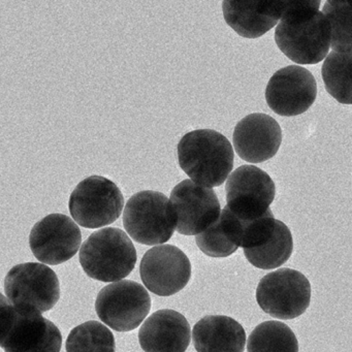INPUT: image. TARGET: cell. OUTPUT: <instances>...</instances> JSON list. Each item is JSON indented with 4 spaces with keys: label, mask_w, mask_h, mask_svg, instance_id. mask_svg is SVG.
Here are the masks:
<instances>
[{
    "label": "cell",
    "mask_w": 352,
    "mask_h": 352,
    "mask_svg": "<svg viewBox=\"0 0 352 352\" xmlns=\"http://www.w3.org/2000/svg\"><path fill=\"white\" fill-rule=\"evenodd\" d=\"M319 7L320 0L284 1L283 14L276 28V44L298 65H316L329 53L331 28Z\"/></svg>",
    "instance_id": "1"
},
{
    "label": "cell",
    "mask_w": 352,
    "mask_h": 352,
    "mask_svg": "<svg viewBox=\"0 0 352 352\" xmlns=\"http://www.w3.org/2000/svg\"><path fill=\"white\" fill-rule=\"evenodd\" d=\"M232 144L218 131L197 129L178 144V162L192 182L213 188L223 184L234 168Z\"/></svg>",
    "instance_id": "2"
},
{
    "label": "cell",
    "mask_w": 352,
    "mask_h": 352,
    "mask_svg": "<svg viewBox=\"0 0 352 352\" xmlns=\"http://www.w3.org/2000/svg\"><path fill=\"white\" fill-rule=\"evenodd\" d=\"M137 250L120 228H106L94 232L80 249V263L92 279L117 282L135 269Z\"/></svg>",
    "instance_id": "3"
},
{
    "label": "cell",
    "mask_w": 352,
    "mask_h": 352,
    "mask_svg": "<svg viewBox=\"0 0 352 352\" xmlns=\"http://www.w3.org/2000/svg\"><path fill=\"white\" fill-rule=\"evenodd\" d=\"M123 226L131 238L140 244H164L176 230L170 199L158 191L135 193L125 206Z\"/></svg>",
    "instance_id": "4"
},
{
    "label": "cell",
    "mask_w": 352,
    "mask_h": 352,
    "mask_svg": "<svg viewBox=\"0 0 352 352\" xmlns=\"http://www.w3.org/2000/svg\"><path fill=\"white\" fill-rule=\"evenodd\" d=\"M311 284L306 276L294 269L271 272L259 281L257 304L274 318L289 320L300 316L310 306Z\"/></svg>",
    "instance_id": "5"
},
{
    "label": "cell",
    "mask_w": 352,
    "mask_h": 352,
    "mask_svg": "<svg viewBox=\"0 0 352 352\" xmlns=\"http://www.w3.org/2000/svg\"><path fill=\"white\" fill-rule=\"evenodd\" d=\"M124 197L113 181L91 176L81 181L69 197V208L74 220L85 228L112 224L120 217Z\"/></svg>",
    "instance_id": "6"
},
{
    "label": "cell",
    "mask_w": 352,
    "mask_h": 352,
    "mask_svg": "<svg viewBox=\"0 0 352 352\" xmlns=\"http://www.w3.org/2000/svg\"><path fill=\"white\" fill-rule=\"evenodd\" d=\"M151 309L146 288L131 280L104 286L98 294L96 311L104 324L116 331H131L141 325Z\"/></svg>",
    "instance_id": "7"
},
{
    "label": "cell",
    "mask_w": 352,
    "mask_h": 352,
    "mask_svg": "<svg viewBox=\"0 0 352 352\" xmlns=\"http://www.w3.org/2000/svg\"><path fill=\"white\" fill-rule=\"evenodd\" d=\"M226 209L243 222L258 219L271 211L276 195L271 177L254 166L236 168L226 185Z\"/></svg>",
    "instance_id": "8"
},
{
    "label": "cell",
    "mask_w": 352,
    "mask_h": 352,
    "mask_svg": "<svg viewBox=\"0 0 352 352\" xmlns=\"http://www.w3.org/2000/svg\"><path fill=\"white\" fill-rule=\"evenodd\" d=\"M6 296L13 306L51 310L60 298L56 273L44 263H26L10 270L5 279Z\"/></svg>",
    "instance_id": "9"
},
{
    "label": "cell",
    "mask_w": 352,
    "mask_h": 352,
    "mask_svg": "<svg viewBox=\"0 0 352 352\" xmlns=\"http://www.w3.org/2000/svg\"><path fill=\"white\" fill-rule=\"evenodd\" d=\"M176 230L184 236H197L219 218L221 209L213 189L191 180L179 183L170 195Z\"/></svg>",
    "instance_id": "10"
},
{
    "label": "cell",
    "mask_w": 352,
    "mask_h": 352,
    "mask_svg": "<svg viewBox=\"0 0 352 352\" xmlns=\"http://www.w3.org/2000/svg\"><path fill=\"white\" fill-rule=\"evenodd\" d=\"M140 274L148 290L160 296L178 294L191 278L187 255L174 245H160L144 254Z\"/></svg>",
    "instance_id": "11"
},
{
    "label": "cell",
    "mask_w": 352,
    "mask_h": 352,
    "mask_svg": "<svg viewBox=\"0 0 352 352\" xmlns=\"http://www.w3.org/2000/svg\"><path fill=\"white\" fill-rule=\"evenodd\" d=\"M82 243L79 226L65 214H50L34 224L30 236L32 253L41 263L57 265L75 256Z\"/></svg>",
    "instance_id": "12"
},
{
    "label": "cell",
    "mask_w": 352,
    "mask_h": 352,
    "mask_svg": "<svg viewBox=\"0 0 352 352\" xmlns=\"http://www.w3.org/2000/svg\"><path fill=\"white\" fill-rule=\"evenodd\" d=\"M316 96L314 76L305 67L296 65L276 72L265 89L270 108L283 117L298 116L306 112L314 104Z\"/></svg>",
    "instance_id": "13"
},
{
    "label": "cell",
    "mask_w": 352,
    "mask_h": 352,
    "mask_svg": "<svg viewBox=\"0 0 352 352\" xmlns=\"http://www.w3.org/2000/svg\"><path fill=\"white\" fill-rule=\"evenodd\" d=\"M234 147L238 155L250 164H261L277 154L282 131L275 119L255 113L243 118L234 127Z\"/></svg>",
    "instance_id": "14"
},
{
    "label": "cell",
    "mask_w": 352,
    "mask_h": 352,
    "mask_svg": "<svg viewBox=\"0 0 352 352\" xmlns=\"http://www.w3.org/2000/svg\"><path fill=\"white\" fill-rule=\"evenodd\" d=\"M15 308L17 320L3 344L5 352H60L63 335L52 321L34 307Z\"/></svg>",
    "instance_id": "15"
},
{
    "label": "cell",
    "mask_w": 352,
    "mask_h": 352,
    "mask_svg": "<svg viewBox=\"0 0 352 352\" xmlns=\"http://www.w3.org/2000/svg\"><path fill=\"white\" fill-rule=\"evenodd\" d=\"M190 340L188 321L170 309L150 315L139 331L140 345L146 352H185Z\"/></svg>",
    "instance_id": "16"
},
{
    "label": "cell",
    "mask_w": 352,
    "mask_h": 352,
    "mask_svg": "<svg viewBox=\"0 0 352 352\" xmlns=\"http://www.w3.org/2000/svg\"><path fill=\"white\" fill-rule=\"evenodd\" d=\"M284 1H223L224 20L239 36L257 38L277 25Z\"/></svg>",
    "instance_id": "17"
},
{
    "label": "cell",
    "mask_w": 352,
    "mask_h": 352,
    "mask_svg": "<svg viewBox=\"0 0 352 352\" xmlns=\"http://www.w3.org/2000/svg\"><path fill=\"white\" fill-rule=\"evenodd\" d=\"M192 340L197 352H243L246 333L232 317L209 315L195 323Z\"/></svg>",
    "instance_id": "18"
},
{
    "label": "cell",
    "mask_w": 352,
    "mask_h": 352,
    "mask_svg": "<svg viewBox=\"0 0 352 352\" xmlns=\"http://www.w3.org/2000/svg\"><path fill=\"white\" fill-rule=\"evenodd\" d=\"M294 251L292 232L285 223L276 220L271 236L259 246L244 249L247 261L263 270L277 269L286 263Z\"/></svg>",
    "instance_id": "19"
},
{
    "label": "cell",
    "mask_w": 352,
    "mask_h": 352,
    "mask_svg": "<svg viewBox=\"0 0 352 352\" xmlns=\"http://www.w3.org/2000/svg\"><path fill=\"white\" fill-rule=\"evenodd\" d=\"M247 352H298V342L285 323L265 321L249 335Z\"/></svg>",
    "instance_id": "20"
},
{
    "label": "cell",
    "mask_w": 352,
    "mask_h": 352,
    "mask_svg": "<svg viewBox=\"0 0 352 352\" xmlns=\"http://www.w3.org/2000/svg\"><path fill=\"white\" fill-rule=\"evenodd\" d=\"M351 53L331 52L322 65L327 91L340 104H351Z\"/></svg>",
    "instance_id": "21"
},
{
    "label": "cell",
    "mask_w": 352,
    "mask_h": 352,
    "mask_svg": "<svg viewBox=\"0 0 352 352\" xmlns=\"http://www.w3.org/2000/svg\"><path fill=\"white\" fill-rule=\"evenodd\" d=\"M67 352H115L112 331L98 321H86L72 329L67 340Z\"/></svg>",
    "instance_id": "22"
},
{
    "label": "cell",
    "mask_w": 352,
    "mask_h": 352,
    "mask_svg": "<svg viewBox=\"0 0 352 352\" xmlns=\"http://www.w3.org/2000/svg\"><path fill=\"white\" fill-rule=\"evenodd\" d=\"M321 13L331 28V47L333 52L351 53V7L346 1H327Z\"/></svg>",
    "instance_id": "23"
},
{
    "label": "cell",
    "mask_w": 352,
    "mask_h": 352,
    "mask_svg": "<svg viewBox=\"0 0 352 352\" xmlns=\"http://www.w3.org/2000/svg\"><path fill=\"white\" fill-rule=\"evenodd\" d=\"M197 247L210 257H228L234 254L239 247L232 240L221 216L207 228L195 236Z\"/></svg>",
    "instance_id": "24"
},
{
    "label": "cell",
    "mask_w": 352,
    "mask_h": 352,
    "mask_svg": "<svg viewBox=\"0 0 352 352\" xmlns=\"http://www.w3.org/2000/svg\"><path fill=\"white\" fill-rule=\"evenodd\" d=\"M17 316V309L10 302L7 296L0 294V347L3 348L6 340L9 337Z\"/></svg>",
    "instance_id": "25"
}]
</instances>
